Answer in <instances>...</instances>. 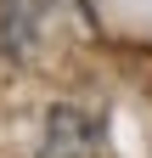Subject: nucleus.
<instances>
[{"label":"nucleus","instance_id":"f257e3e1","mask_svg":"<svg viewBox=\"0 0 152 158\" xmlns=\"http://www.w3.org/2000/svg\"><path fill=\"white\" fill-rule=\"evenodd\" d=\"M102 135H96V118H85L79 107H51L45 118V141L40 158H96Z\"/></svg>","mask_w":152,"mask_h":158}]
</instances>
